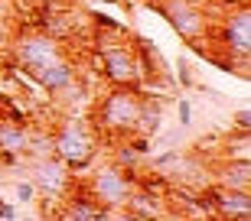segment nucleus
I'll use <instances>...</instances> for the list:
<instances>
[{
    "label": "nucleus",
    "instance_id": "obj_17",
    "mask_svg": "<svg viewBox=\"0 0 251 221\" xmlns=\"http://www.w3.org/2000/svg\"><path fill=\"white\" fill-rule=\"evenodd\" d=\"M225 159H248L251 163V130H238L225 140Z\"/></svg>",
    "mask_w": 251,
    "mask_h": 221
},
{
    "label": "nucleus",
    "instance_id": "obj_3",
    "mask_svg": "<svg viewBox=\"0 0 251 221\" xmlns=\"http://www.w3.org/2000/svg\"><path fill=\"white\" fill-rule=\"evenodd\" d=\"M52 156L69 169V173H85L98 156V140L92 127L82 117H65L52 133Z\"/></svg>",
    "mask_w": 251,
    "mask_h": 221
},
{
    "label": "nucleus",
    "instance_id": "obj_4",
    "mask_svg": "<svg viewBox=\"0 0 251 221\" xmlns=\"http://www.w3.org/2000/svg\"><path fill=\"white\" fill-rule=\"evenodd\" d=\"M219 46L228 52L225 59V72H238L245 78L248 75V55H251V10L248 0L232 3L225 10L222 23H219Z\"/></svg>",
    "mask_w": 251,
    "mask_h": 221
},
{
    "label": "nucleus",
    "instance_id": "obj_13",
    "mask_svg": "<svg viewBox=\"0 0 251 221\" xmlns=\"http://www.w3.org/2000/svg\"><path fill=\"white\" fill-rule=\"evenodd\" d=\"M215 185L238 189V192H251V163L248 159H225V163L215 169Z\"/></svg>",
    "mask_w": 251,
    "mask_h": 221
},
{
    "label": "nucleus",
    "instance_id": "obj_6",
    "mask_svg": "<svg viewBox=\"0 0 251 221\" xmlns=\"http://www.w3.org/2000/svg\"><path fill=\"white\" fill-rule=\"evenodd\" d=\"M98 46V72L108 78L111 85L121 88H140L144 91V78H140V62H137V49L130 43H108Z\"/></svg>",
    "mask_w": 251,
    "mask_h": 221
},
{
    "label": "nucleus",
    "instance_id": "obj_16",
    "mask_svg": "<svg viewBox=\"0 0 251 221\" xmlns=\"http://www.w3.org/2000/svg\"><path fill=\"white\" fill-rule=\"evenodd\" d=\"M140 159H144V153H140V150L134 147V140H130V137L118 140V147H114V163L121 166V169L134 173V169L140 166Z\"/></svg>",
    "mask_w": 251,
    "mask_h": 221
},
{
    "label": "nucleus",
    "instance_id": "obj_7",
    "mask_svg": "<svg viewBox=\"0 0 251 221\" xmlns=\"http://www.w3.org/2000/svg\"><path fill=\"white\" fill-rule=\"evenodd\" d=\"M88 192H92V199L98 205H104L111 215H118L127 205L130 192L137 189L134 185V176L127 173V169H121L118 163H108V166H98L92 173V179H88Z\"/></svg>",
    "mask_w": 251,
    "mask_h": 221
},
{
    "label": "nucleus",
    "instance_id": "obj_12",
    "mask_svg": "<svg viewBox=\"0 0 251 221\" xmlns=\"http://www.w3.org/2000/svg\"><path fill=\"white\" fill-rule=\"evenodd\" d=\"M75 75H78V68H75L72 59H62V62L49 65L46 72L36 78V85L43 88L46 94H62L69 85H75Z\"/></svg>",
    "mask_w": 251,
    "mask_h": 221
},
{
    "label": "nucleus",
    "instance_id": "obj_24",
    "mask_svg": "<svg viewBox=\"0 0 251 221\" xmlns=\"http://www.w3.org/2000/svg\"><path fill=\"white\" fill-rule=\"evenodd\" d=\"M0 62H3V43H0Z\"/></svg>",
    "mask_w": 251,
    "mask_h": 221
},
{
    "label": "nucleus",
    "instance_id": "obj_15",
    "mask_svg": "<svg viewBox=\"0 0 251 221\" xmlns=\"http://www.w3.org/2000/svg\"><path fill=\"white\" fill-rule=\"evenodd\" d=\"M160 202L163 199H157V195L150 192H130L127 205H124V215H130V218H153V215H163V208H160Z\"/></svg>",
    "mask_w": 251,
    "mask_h": 221
},
{
    "label": "nucleus",
    "instance_id": "obj_2",
    "mask_svg": "<svg viewBox=\"0 0 251 221\" xmlns=\"http://www.w3.org/2000/svg\"><path fill=\"white\" fill-rule=\"evenodd\" d=\"M69 59V49H65L62 39L49 36L43 29H33V33H20L13 43H10V65L23 72L26 78L36 82L39 75L46 72L49 65Z\"/></svg>",
    "mask_w": 251,
    "mask_h": 221
},
{
    "label": "nucleus",
    "instance_id": "obj_25",
    "mask_svg": "<svg viewBox=\"0 0 251 221\" xmlns=\"http://www.w3.org/2000/svg\"><path fill=\"white\" fill-rule=\"evenodd\" d=\"M147 3H157V0H147Z\"/></svg>",
    "mask_w": 251,
    "mask_h": 221
},
{
    "label": "nucleus",
    "instance_id": "obj_23",
    "mask_svg": "<svg viewBox=\"0 0 251 221\" xmlns=\"http://www.w3.org/2000/svg\"><path fill=\"white\" fill-rule=\"evenodd\" d=\"M33 3H43V7H62V3H69V0H33Z\"/></svg>",
    "mask_w": 251,
    "mask_h": 221
},
{
    "label": "nucleus",
    "instance_id": "obj_8",
    "mask_svg": "<svg viewBox=\"0 0 251 221\" xmlns=\"http://www.w3.org/2000/svg\"><path fill=\"white\" fill-rule=\"evenodd\" d=\"M29 182L36 185V195H43L49 202H62V195L72 189V173L56 156L29 159Z\"/></svg>",
    "mask_w": 251,
    "mask_h": 221
},
{
    "label": "nucleus",
    "instance_id": "obj_18",
    "mask_svg": "<svg viewBox=\"0 0 251 221\" xmlns=\"http://www.w3.org/2000/svg\"><path fill=\"white\" fill-rule=\"evenodd\" d=\"M17 202H23V205L36 202V185L29 182V179H20L17 182Z\"/></svg>",
    "mask_w": 251,
    "mask_h": 221
},
{
    "label": "nucleus",
    "instance_id": "obj_21",
    "mask_svg": "<svg viewBox=\"0 0 251 221\" xmlns=\"http://www.w3.org/2000/svg\"><path fill=\"white\" fill-rule=\"evenodd\" d=\"M235 130H251V110L248 108L235 110Z\"/></svg>",
    "mask_w": 251,
    "mask_h": 221
},
{
    "label": "nucleus",
    "instance_id": "obj_10",
    "mask_svg": "<svg viewBox=\"0 0 251 221\" xmlns=\"http://www.w3.org/2000/svg\"><path fill=\"white\" fill-rule=\"evenodd\" d=\"M62 208H59V218L65 221H98V218H111V212L104 208V205H98L92 199V192H88V185H78V192H69L62 195Z\"/></svg>",
    "mask_w": 251,
    "mask_h": 221
},
{
    "label": "nucleus",
    "instance_id": "obj_11",
    "mask_svg": "<svg viewBox=\"0 0 251 221\" xmlns=\"http://www.w3.org/2000/svg\"><path fill=\"white\" fill-rule=\"evenodd\" d=\"M29 133L33 130L26 127V120L0 117V153H20V156H26Z\"/></svg>",
    "mask_w": 251,
    "mask_h": 221
},
{
    "label": "nucleus",
    "instance_id": "obj_9",
    "mask_svg": "<svg viewBox=\"0 0 251 221\" xmlns=\"http://www.w3.org/2000/svg\"><path fill=\"white\" fill-rule=\"evenodd\" d=\"M205 202L212 205L215 218L225 221H251V192H238V189H225V185H212L205 189Z\"/></svg>",
    "mask_w": 251,
    "mask_h": 221
},
{
    "label": "nucleus",
    "instance_id": "obj_20",
    "mask_svg": "<svg viewBox=\"0 0 251 221\" xmlns=\"http://www.w3.org/2000/svg\"><path fill=\"white\" fill-rule=\"evenodd\" d=\"M176 78H179V85H183V88H193V72H189V62H183V59H179L176 62Z\"/></svg>",
    "mask_w": 251,
    "mask_h": 221
},
{
    "label": "nucleus",
    "instance_id": "obj_22",
    "mask_svg": "<svg viewBox=\"0 0 251 221\" xmlns=\"http://www.w3.org/2000/svg\"><path fill=\"white\" fill-rule=\"evenodd\" d=\"M0 218H7V221L20 218V208H17V205H10L7 199H0Z\"/></svg>",
    "mask_w": 251,
    "mask_h": 221
},
{
    "label": "nucleus",
    "instance_id": "obj_19",
    "mask_svg": "<svg viewBox=\"0 0 251 221\" xmlns=\"http://www.w3.org/2000/svg\"><path fill=\"white\" fill-rule=\"evenodd\" d=\"M176 117H179V127L183 130L193 124V101H189V98H179L176 101Z\"/></svg>",
    "mask_w": 251,
    "mask_h": 221
},
{
    "label": "nucleus",
    "instance_id": "obj_14",
    "mask_svg": "<svg viewBox=\"0 0 251 221\" xmlns=\"http://www.w3.org/2000/svg\"><path fill=\"white\" fill-rule=\"evenodd\" d=\"M160 130H163V104H153L150 94H144V104H140V117H137V133L140 137H157Z\"/></svg>",
    "mask_w": 251,
    "mask_h": 221
},
{
    "label": "nucleus",
    "instance_id": "obj_1",
    "mask_svg": "<svg viewBox=\"0 0 251 221\" xmlns=\"http://www.w3.org/2000/svg\"><path fill=\"white\" fill-rule=\"evenodd\" d=\"M140 104H144L140 88H121V85H114L111 91L104 94L101 101L95 104V110H92L95 130L104 133L108 140L134 137V133H137Z\"/></svg>",
    "mask_w": 251,
    "mask_h": 221
},
{
    "label": "nucleus",
    "instance_id": "obj_5",
    "mask_svg": "<svg viewBox=\"0 0 251 221\" xmlns=\"http://www.w3.org/2000/svg\"><path fill=\"white\" fill-rule=\"evenodd\" d=\"M150 7L176 29L179 39H186L189 46L202 49V39L209 36V10L199 0H157Z\"/></svg>",
    "mask_w": 251,
    "mask_h": 221
}]
</instances>
